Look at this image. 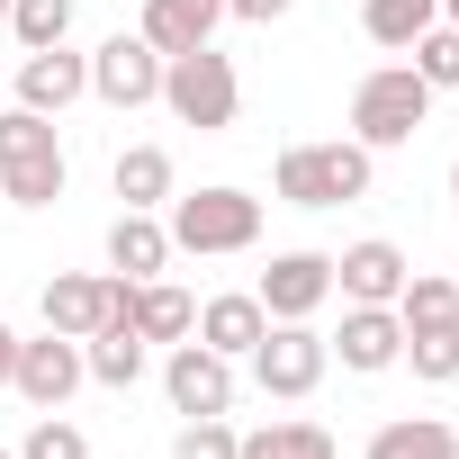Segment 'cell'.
<instances>
[{
  "label": "cell",
  "mask_w": 459,
  "mask_h": 459,
  "mask_svg": "<svg viewBox=\"0 0 459 459\" xmlns=\"http://www.w3.org/2000/svg\"><path fill=\"white\" fill-rule=\"evenodd\" d=\"M235 459H342V450H333V432H325V423H307V414H280V423L244 432V441H235Z\"/></svg>",
  "instance_id": "7402d4cb"
},
{
  "label": "cell",
  "mask_w": 459,
  "mask_h": 459,
  "mask_svg": "<svg viewBox=\"0 0 459 459\" xmlns=\"http://www.w3.org/2000/svg\"><path fill=\"white\" fill-rule=\"evenodd\" d=\"M10 369H19V333H10V316H0V387H10Z\"/></svg>",
  "instance_id": "4dcf8cb0"
},
{
  "label": "cell",
  "mask_w": 459,
  "mask_h": 459,
  "mask_svg": "<svg viewBox=\"0 0 459 459\" xmlns=\"http://www.w3.org/2000/svg\"><path fill=\"white\" fill-rule=\"evenodd\" d=\"M135 333L144 342H189L198 333V307H189V289H171V280H135Z\"/></svg>",
  "instance_id": "ffe728a7"
},
{
  "label": "cell",
  "mask_w": 459,
  "mask_h": 459,
  "mask_svg": "<svg viewBox=\"0 0 459 459\" xmlns=\"http://www.w3.org/2000/svg\"><path fill=\"white\" fill-rule=\"evenodd\" d=\"M0 459H19V450H0Z\"/></svg>",
  "instance_id": "e575fe53"
},
{
  "label": "cell",
  "mask_w": 459,
  "mask_h": 459,
  "mask_svg": "<svg viewBox=\"0 0 459 459\" xmlns=\"http://www.w3.org/2000/svg\"><path fill=\"white\" fill-rule=\"evenodd\" d=\"M325 351H342V369L378 378V369H396V351H405V325H396V307H342V333H333Z\"/></svg>",
  "instance_id": "5bb4252c"
},
{
  "label": "cell",
  "mask_w": 459,
  "mask_h": 459,
  "mask_svg": "<svg viewBox=\"0 0 459 459\" xmlns=\"http://www.w3.org/2000/svg\"><path fill=\"white\" fill-rule=\"evenodd\" d=\"M91 100L117 108V117H126V108H153V100H162V55H153L144 37H108V46L91 55Z\"/></svg>",
  "instance_id": "30bf717a"
},
{
  "label": "cell",
  "mask_w": 459,
  "mask_h": 459,
  "mask_svg": "<svg viewBox=\"0 0 459 459\" xmlns=\"http://www.w3.org/2000/svg\"><path fill=\"white\" fill-rule=\"evenodd\" d=\"M162 108L198 135H225L244 117V73L235 55H216V46H189V55H162Z\"/></svg>",
  "instance_id": "277c9868"
},
{
  "label": "cell",
  "mask_w": 459,
  "mask_h": 459,
  "mask_svg": "<svg viewBox=\"0 0 459 459\" xmlns=\"http://www.w3.org/2000/svg\"><path fill=\"white\" fill-rule=\"evenodd\" d=\"M253 298L271 307V325H316V307H333V253H271Z\"/></svg>",
  "instance_id": "8fae6325"
},
{
  "label": "cell",
  "mask_w": 459,
  "mask_h": 459,
  "mask_svg": "<svg viewBox=\"0 0 459 459\" xmlns=\"http://www.w3.org/2000/svg\"><path fill=\"white\" fill-rule=\"evenodd\" d=\"M396 325L414 333V325H459V280H441V271H405V289H396Z\"/></svg>",
  "instance_id": "603a6c76"
},
{
  "label": "cell",
  "mask_w": 459,
  "mask_h": 459,
  "mask_svg": "<svg viewBox=\"0 0 459 459\" xmlns=\"http://www.w3.org/2000/svg\"><path fill=\"white\" fill-rule=\"evenodd\" d=\"M171 253H198V262H225V253H253L262 244V198L235 189V180H207V189H171Z\"/></svg>",
  "instance_id": "6da1fadb"
},
{
  "label": "cell",
  "mask_w": 459,
  "mask_h": 459,
  "mask_svg": "<svg viewBox=\"0 0 459 459\" xmlns=\"http://www.w3.org/2000/svg\"><path fill=\"white\" fill-rule=\"evenodd\" d=\"M432 19H441V0H360V28H369V46H396V55H405V46H414Z\"/></svg>",
  "instance_id": "d4e9b609"
},
{
  "label": "cell",
  "mask_w": 459,
  "mask_h": 459,
  "mask_svg": "<svg viewBox=\"0 0 459 459\" xmlns=\"http://www.w3.org/2000/svg\"><path fill=\"white\" fill-rule=\"evenodd\" d=\"M405 55H414L423 91H459V28H450V19H432V28H423V37H414Z\"/></svg>",
  "instance_id": "4316f807"
},
{
  "label": "cell",
  "mask_w": 459,
  "mask_h": 459,
  "mask_svg": "<svg viewBox=\"0 0 459 459\" xmlns=\"http://www.w3.org/2000/svg\"><path fill=\"white\" fill-rule=\"evenodd\" d=\"M144 351H153V342H144L135 325H100V333L82 342V369H91V387H135V378H144Z\"/></svg>",
  "instance_id": "44dd1931"
},
{
  "label": "cell",
  "mask_w": 459,
  "mask_h": 459,
  "mask_svg": "<svg viewBox=\"0 0 459 459\" xmlns=\"http://www.w3.org/2000/svg\"><path fill=\"white\" fill-rule=\"evenodd\" d=\"M108 271H117V280H162V271H171V225H162L153 207H117V225H108Z\"/></svg>",
  "instance_id": "2e32d148"
},
{
  "label": "cell",
  "mask_w": 459,
  "mask_h": 459,
  "mask_svg": "<svg viewBox=\"0 0 459 459\" xmlns=\"http://www.w3.org/2000/svg\"><path fill=\"white\" fill-rule=\"evenodd\" d=\"M100 325H135V280H117V271H55L46 280V333L91 342Z\"/></svg>",
  "instance_id": "8992f818"
},
{
  "label": "cell",
  "mask_w": 459,
  "mask_h": 459,
  "mask_svg": "<svg viewBox=\"0 0 459 459\" xmlns=\"http://www.w3.org/2000/svg\"><path fill=\"white\" fill-rule=\"evenodd\" d=\"M19 459H91V432H82L73 414H37L28 441H19Z\"/></svg>",
  "instance_id": "83f0119b"
},
{
  "label": "cell",
  "mask_w": 459,
  "mask_h": 459,
  "mask_svg": "<svg viewBox=\"0 0 459 459\" xmlns=\"http://www.w3.org/2000/svg\"><path fill=\"white\" fill-rule=\"evenodd\" d=\"M441 19H450V28H459V0H441Z\"/></svg>",
  "instance_id": "1f68e13d"
},
{
  "label": "cell",
  "mask_w": 459,
  "mask_h": 459,
  "mask_svg": "<svg viewBox=\"0 0 459 459\" xmlns=\"http://www.w3.org/2000/svg\"><path fill=\"white\" fill-rule=\"evenodd\" d=\"M298 0H225V19H244V28H271V19H289Z\"/></svg>",
  "instance_id": "f546056e"
},
{
  "label": "cell",
  "mask_w": 459,
  "mask_h": 459,
  "mask_svg": "<svg viewBox=\"0 0 459 459\" xmlns=\"http://www.w3.org/2000/svg\"><path fill=\"white\" fill-rule=\"evenodd\" d=\"M405 271H414V262H405L387 235H360V244L333 253V289H342V307H396Z\"/></svg>",
  "instance_id": "7c38bea8"
},
{
  "label": "cell",
  "mask_w": 459,
  "mask_h": 459,
  "mask_svg": "<svg viewBox=\"0 0 459 459\" xmlns=\"http://www.w3.org/2000/svg\"><path fill=\"white\" fill-rule=\"evenodd\" d=\"M73 100H91V55H73V46H37V55L19 64V108L64 117Z\"/></svg>",
  "instance_id": "4fadbf2b"
},
{
  "label": "cell",
  "mask_w": 459,
  "mask_h": 459,
  "mask_svg": "<svg viewBox=\"0 0 459 459\" xmlns=\"http://www.w3.org/2000/svg\"><path fill=\"white\" fill-rule=\"evenodd\" d=\"M369 180H378V153L351 144V135H333V144H289V153L271 162V189H280L289 207H351V198H369Z\"/></svg>",
  "instance_id": "7a4b0ae2"
},
{
  "label": "cell",
  "mask_w": 459,
  "mask_h": 459,
  "mask_svg": "<svg viewBox=\"0 0 459 459\" xmlns=\"http://www.w3.org/2000/svg\"><path fill=\"white\" fill-rule=\"evenodd\" d=\"M325 369H333V351H325V333H316V325H271V333L253 342V387H262V396H280V405L316 396V387H325Z\"/></svg>",
  "instance_id": "52a82bcc"
},
{
  "label": "cell",
  "mask_w": 459,
  "mask_h": 459,
  "mask_svg": "<svg viewBox=\"0 0 459 459\" xmlns=\"http://www.w3.org/2000/svg\"><path fill=\"white\" fill-rule=\"evenodd\" d=\"M10 37L37 55V46H73V0H10Z\"/></svg>",
  "instance_id": "484cf974"
},
{
  "label": "cell",
  "mask_w": 459,
  "mask_h": 459,
  "mask_svg": "<svg viewBox=\"0 0 459 459\" xmlns=\"http://www.w3.org/2000/svg\"><path fill=\"white\" fill-rule=\"evenodd\" d=\"M423 117H432V91H423L414 64H378V73H360V91H351V144L396 153V144L423 135Z\"/></svg>",
  "instance_id": "5b68a950"
},
{
  "label": "cell",
  "mask_w": 459,
  "mask_h": 459,
  "mask_svg": "<svg viewBox=\"0 0 459 459\" xmlns=\"http://www.w3.org/2000/svg\"><path fill=\"white\" fill-rule=\"evenodd\" d=\"M235 423H225V414H189L180 423V441H171V459H235Z\"/></svg>",
  "instance_id": "f1b7e54d"
},
{
  "label": "cell",
  "mask_w": 459,
  "mask_h": 459,
  "mask_svg": "<svg viewBox=\"0 0 459 459\" xmlns=\"http://www.w3.org/2000/svg\"><path fill=\"white\" fill-rule=\"evenodd\" d=\"M450 198H459V162H450Z\"/></svg>",
  "instance_id": "d6a6232c"
},
{
  "label": "cell",
  "mask_w": 459,
  "mask_h": 459,
  "mask_svg": "<svg viewBox=\"0 0 459 459\" xmlns=\"http://www.w3.org/2000/svg\"><path fill=\"white\" fill-rule=\"evenodd\" d=\"M64 180H73V162H64L55 117H37V108H0V198H10V207H55Z\"/></svg>",
  "instance_id": "3957f363"
},
{
  "label": "cell",
  "mask_w": 459,
  "mask_h": 459,
  "mask_svg": "<svg viewBox=\"0 0 459 459\" xmlns=\"http://www.w3.org/2000/svg\"><path fill=\"white\" fill-rule=\"evenodd\" d=\"M216 28H225V0H144V19H135V37H144L153 55L216 46Z\"/></svg>",
  "instance_id": "9a60e30c"
},
{
  "label": "cell",
  "mask_w": 459,
  "mask_h": 459,
  "mask_svg": "<svg viewBox=\"0 0 459 459\" xmlns=\"http://www.w3.org/2000/svg\"><path fill=\"white\" fill-rule=\"evenodd\" d=\"M108 189H117V207H171V189H180V171H171V153L162 144H126L117 162H108Z\"/></svg>",
  "instance_id": "ac0fdd59"
},
{
  "label": "cell",
  "mask_w": 459,
  "mask_h": 459,
  "mask_svg": "<svg viewBox=\"0 0 459 459\" xmlns=\"http://www.w3.org/2000/svg\"><path fill=\"white\" fill-rule=\"evenodd\" d=\"M396 369H414L423 387H450L459 378V325H414L405 351H396Z\"/></svg>",
  "instance_id": "cb8c5ba5"
},
{
  "label": "cell",
  "mask_w": 459,
  "mask_h": 459,
  "mask_svg": "<svg viewBox=\"0 0 459 459\" xmlns=\"http://www.w3.org/2000/svg\"><path fill=\"white\" fill-rule=\"evenodd\" d=\"M271 333V307L253 298V289H225V298H207L198 307V342L207 351H225V360H253V342Z\"/></svg>",
  "instance_id": "e0dca14e"
},
{
  "label": "cell",
  "mask_w": 459,
  "mask_h": 459,
  "mask_svg": "<svg viewBox=\"0 0 459 459\" xmlns=\"http://www.w3.org/2000/svg\"><path fill=\"white\" fill-rule=\"evenodd\" d=\"M162 396H171L180 423H189V414H235V360L207 351V342L189 333V342H171V360H162Z\"/></svg>",
  "instance_id": "ba28073f"
},
{
  "label": "cell",
  "mask_w": 459,
  "mask_h": 459,
  "mask_svg": "<svg viewBox=\"0 0 459 459\" xmlns=\"http://www.w3.org/2000/svg\"><path fill=\"white\" fill-rule=\"evenodd\" d=\"M10 387H19L37 414H64V405L91 387V369H82V342H73V333H37V342H19V369H10Z\"/></svg>",
  "instance_id": "9c48e42d"
},
{
  "label": "cell",
  "mask_w": 459,
  "mask_h": 459,
  "mask_svg": "<svg viewBox=\"0 0 459 459\" xmlns=\"http://www.w3.org/2000/svg\"><path fill=\"white\" fill-rule=\"evenodd\" d=\"M0 28H10V0H0Z\"/></svg>",
  "instance_id": "836d02e7"
},
{
  "label": "cell",
  "mask_w": 459,
  "mask_h": 459,
  "mask_svg": "<svg viewBox=\"0 0 459 459\" xmlns=\"http://www.w3.org/2000/svg\"><path fill=\"white\" fill-rule=\"evenodd\" d=\"M360 459H459V423H441V414H387Z\"/></svg>",
  "instance_id": "d6986e66"
}]
</instances>
